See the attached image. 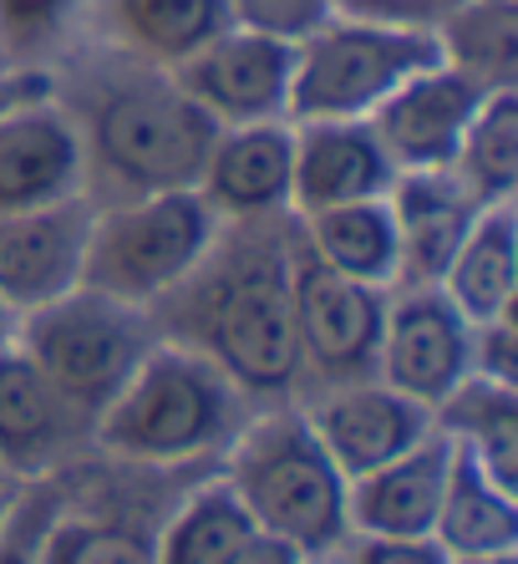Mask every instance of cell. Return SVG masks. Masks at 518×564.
<instances>
[{
  "label": "cell",
  "mask_w": 518,
  "mask_h": 564,
  "mask_svg": "<svg viewBox=\"0 0 518 564\" xmlns=\"http://www.w3.org/2000/svg\"><path fill=\"white\" fill-rule=\"evenodd\" d=\"M87 143L62 102L46 93L0 97V214L46 209L82 194Z\"/></svg>",
  "instance_id": "cell-11"
},
{
  "label": "cell",
  "mask_w": 518,
  "mask_h": 564,
  "mask_svg": "<svg viewBox=\"0 0 518 564\" xmlns=\"http://www.w3.org/2000/svg\"><path fill=\"white\" fill-rule=\"evenodd\" d=\"M391 224H397V285H442L457 245L478 219V198L453 178V169L397 173L387 194Z\"/></svg>",
  "instance_id": "cell-19"
},
{
  "label": "cell",
  "mask_w": 518,
  "mask_h": 564,
  "mask_svg": "<svg viewBox=\"0 0 518 564\" xmlns=\"http://www.w3.org/2000/svg\"><path fill=\"white\" fill-rule=\"evenodd\" d=\"M15 346L62 387L72 402L91 417L117 397V387L132 377V367L158 346L153 315L138 305H122L112 295L77 285L62 301L26 311L15 321Z\"/></svg>",
  "instance_id": "cell-7"
},
{
  "label": "cell",
  "mask_w": 518,
  "mask_h": 564,
  "mask_svg": "<svg viewBox=\"0 0 518 564\" xmlns=\"http://www.w3.org/2000/svg\"><path fill=\"white\" fill-rule=\"evenodd\" d=\"M442 295L467 315V326L498 321L518 305V214L514 204H488L478 209L467 239L457 245Z\"/></svg>",
  "instance_id": "cell-21"
},
{
  "label": "cell",
  "mask_w": 518,
  "mask_h": 564,
  "mask_svg": "<svg viewBox=\"0 0 518 564\" xmlns=\"http://www.w3.org/2000/svg\"><path fill=\"white\" fill-rule=\"evenodd\" d=\"M483 97H488V87L463 77L457 66L438 62L428 72H412L366 122H371L376 143H381V153L391 158L397 173L453 169L463 132L473 122V112L483 107Z\"/></svg>",
  "instance_id": "cell-13"
},
{
  "label": "cell",
  "mask_w": 518,
  "mask_h": 564,
  "mask_svg": "<svg viewBox=\"0 0 518 564\" xmlns=\"http://www.w3.org/2000/svg\"><path fill=\"white\" fill-rule=\"evenodd\" d=\"M56 524L62 519H56V499L46 478H41V488H15L6 524H0V564H41Z\"/></svg>",
  "instance_id": "cell-29"
},
{
  "label": "cell",
  "mask_w": 518,
  "mask_h": 564,
  "mask_svg": "<svg viewBox=\"0 0 518 564\" xmlns=\"http://www.w3.org/2000/svg\"><path fill=\"white\" fill-rule=\"evenodd\" d=\"M219 224L224 219L208 209L198 188L107 204L91 214L82 285L122 305H138V311H153L169 290H179L198 270Z\"/></svg>",
  "instance_id": "cell-5"
},
{
  "label": "cell",
  "mask_w": 518,
  "mask_h": 564,
  "mask_svg": "<svg viewBox=\"0 0 518 564\" xmlns=\"http://www.w3.org/2000/svg\"><path fill=\"white\" fill-rule=\"evenodd\" d=\"M41 564H46V560H41Z\"/></svg>",
  "instance_id": "cell-40"
},
{
  "label": "cell",
  "mask_w": 518,
  "mask_h": 564,
  "mask_svg": "<svg viewBox=\"0 0 518 564\" xmlns=\"http://www.w3.org/2000/svg\"><path fill=\"white\" fill-rule=\"evenodd\" d=\"M457 447L432 427L402 458L381 463L366 478H350L346 488V524L350 534L371 539H428L438 524L442 494L453 478Z\"/></svg>",
  "instance_id": "cell-17"
},
{
  "label": "cell",
  "mask_w": 518,
  "mask_h": 564,
  "mask_svg": "<svg viewBox=\"0 0 518 564\" xmlns=\"http://www.w3.org/2000/svg\"><path fill=\"white\" fill-rule=\"evenodd\" d=\"M331 15H336V0H229L234 26L274 36V41H285V46H300Z\"/></svg>",
  "instance_id": "cell-31"
},
{
  "label": "cell",
  "mask_w": 518,
  "mask_h": 564,
  "mask_svg": "<svg viewBox=\"0 0 518 564\" xmlns=\"http://www.w3.org/2000/svg\"><path fill=\"white\" fill-rule=\"evenodd\" d=\"M453 178L478 198L483 209L488 204H514L518 188V93L514 87H498V93L483 97V107L473 112L463 132V148L453 158Z\"/></svg>",
  "instance_id": "cell-26"
},
{
  "label": "cell",
  "mask_w": 518,
  "mask_h": 564,
  "mask_svg": "<svg viewBox=\"0 0 518 564\" xmlns=\"http://www.w3.org/2000/svg\"><path fill=\"white\" fill-rule=\"evenodd\" d=\"M305 417H311L321 447L331 453V463L346 473V484L376 473L381 463L402 458L407 447H417L432 433V412L412 397L391 392L387 381L376 377L325 387L305 408Z\"/></svg>",
  "instance_id": "cell-15"
},
{
  "label": "cell",
  "mask_w": 518,
  "mask_h": 564,
  "mask_svg": "<svg viewBox=\"0 0 518 564\" xmlns=\"http://www.w3.org/2000/svg\"><path fill=\"white\" fill-rule=\"evenodd\" d=\"M234 499L245 503L255 529L295 544L305 560L336 554L350 534L346 524V473L321 447L305 408H274L239 422L229 437Z\"/></svg>",
  "instance_id": "cell-3"
},
{
  "label": "cell",
  "mask_w": 518,
  "mask_h": 564,
  "mask_svg": "<svg viewBox=\"0 0 518 564\" xmlns=\"http://www.w3.org/2000/svg\"><path fill=\"white\" fill-rule=\"evenodd\" d=\"M290 178H295V128L280 122H245L219 128L198 194L224 224L274 219L290 214Z\"/></svg>",
  "instance_id": "cell-16"
},
{
  "label": "cell",
  "mask_w": 518,
  "mask_h": 564,
  "mask_svg": "<svg viewBox=\"0 0 518 564\" xmlns=\"http://www.w3.org/2000/svg\"><path fill=\"white\" fill-rule=\"evenodd\" d=\"M239 408L245 392L208 356L158 336V346L97 412L91 447L143 468L194 463L214 447H229V437L239 433Z\"/></svg>",
  "instance_id": "cell-2"
},
{
  "label": "cell",
  "mask_w": 518,
  "mask_h": 564,
  "mask_svg": "<svg viewBox=\"0 0 518 564\" xmlns=\"http://www.w3.org/2000/svg\"><path fill=\"white\" fill-rule=\"evenodd\" d=\"M249 534H255V519L219 478V484L198 488L163 524V534L153 539V564H229Z\"/></svg>",
  "instance_id": "cell-27"
},
{
  "label": "cell",
  "mask_w": 518,
  "mask_h": 564,
  "mask_svg": "<svg viewBox=\"0 0 518 564\" xmlns=\"http://www.w3.org/2000/svg\"><path fill=\"white\" fill-rule=\"evenodd\" d=\"M442 62L432 26H387L361 15H331L295 46L290 66V122H361L412 72Z\"/></svg>",
  "instance_id": "cell-6"
},
{
  "label": "cell",
  "mask_w": 518,
  "mask_h": 564,
  "mask_svg": "<svg viewBox=\"0 0 518 564\" xmlns=\"http://www.w3.org/2000/svg\"><path fill=\"white\" fill-rule=\"evenodd\" d=\"M82 0H0V52L36 56L62 41Z\"/></svg>",
  "instance_id": "cell-30"
},
{
  "label": "cell",
  "mask_w": 518,
  "mask_h": 564,
  "mask_svg": "<svg viewBox=\"0 0 518 564\" xmlns=\"http://www.w3.org/2000/svg\"><path fill=\"white\" fill-rule=\"evenodd\" d=\"M46 564H153V539L128 524H66L46 539Z\"/></svg>",
  "instance_id": "cell-28"
},
{
  "label": "cell",
  "mask_w": 518,
  "mask_h": 564,
  "mask_svg": "<svg viewBox=\"0 0 518 564\" xmlns=\"http://www.w3.org/2000/svg\"><path fill=\"white\" fill-rule=\"evenodd\" d=\"M300 235V229H295ZM391 290L356 285V280L325 270L295 239V270H290V305H295L300 371H315L325 387L376 377V346L387 321Z\"/></svg>",
  "instance_id": "cell-8"
},
{
  "label": "cell",
  "mask_w": 518,
  "mask_h": 564,
  "mask_svg": "<svg viewBox=\"0 0 518 564\" xmlns=\"http://www.w3.org/2000/svg\"><path fill=\"white\" fill-rule=\"evenodd\" d=\"M229 564H311V560H305L295 544H285V539H274V534H265V529H255V534L234 550Z\"/></svg>",
  "instance_id": "cell-35"
},
{
  "label": "cell",
  "mask_w": 518,
  "mask_h": 564,
  "mask_svg": "<svg viewBox=\"0 0 518 564\" xmlns=\"http://www.w3.org/2000/svg\"><path fill=\"white\" fill-rule=\"evenodd\" d=\"M457 0H336V15L387 21V26H438Z\"/></svg>",
  "instance_id": "cell-34"
},
{
  "label": "cell",
  "mask_w": 518,
  "mask_h": 564,
  "mask_svg": "<svg viewBox=\"0 0 518 564\" xmlns=\"http://www.w3.org/2000/svg\"><path fill=\"white\" fill-rule=\"evenodd\" d=\"M432 539L442 544L447 560L518 550V499L504 494V488H493L457 453L453 478H447V494H442V509H438V524H432Z\"/></svg>",
  "instance_id": "cell-24"
},
{
  "label": "cell",
  "mask_w": 518,
  "mask_h": 564,
  "mask_svg": "<svg viewBox=\"0 0 518 564\" xmlns=\"http://www.w3.org/2000/svg\"><path fill=\"white\" fill-rule=\"evenodd\" d=\"M97 6L107 36L163 72L229 26V0H97Z\"/></svg>",
  "instance_id": "cell-23"
},
{
  "label": "cell",
  "mask_w": 518,
  "mask_h": 564,
  "mask_svg": "<svg viewBox=\"0 0 518 564\" xmlns=\"http://www.w3.org/2000/svg\"><path fill=\"white\" fill-rule=\"evenodd\" d=\"M300 245L325 270L356 280V285L397 290V224H391L387 198H366V204H341L295 219Z\"/></svg>",
  "instance_id": "cell-22"
},
{
  "label": "cell",
  "mask_w": 518,
  "mask_h": 564,
  "mask_svg": "<svg viewBox=\"0 0 518 564\" xmlns=\"http://www.w3.org/2000/svg\"><path fill=\"white\" fill-rule=\"evenodd\" d=\"M295 239V214L219 224L194 275L148 311L158 336L208 356L245 397H285L300 381Z\"/></svg>",
  "instance_id": "cell-1"
},
{
  "label": "cell",
  "mask_w": 518,
  "mask_h": 564,
  "mask_svg": "<svg viewBox=\"0 0 518 564\" xmlns=\"http://www.w3.org/2000/svg\"><path fill=\"white\" fill-rule=\"evenodd\" d=\"M432 31H438L442 62L457 66L463 77H473L488 93L514 87V66H518V6L514 0H457Z\"/></svg>",
  "instance_id": "cell-25"
},
{
  "label": "cell",
  "mask_w": 518,
  "mask_h": 564,
  "mask_svg": "<svg viewBox=\"0 0 518 564\" xmlns=\"http://www.w3.org/2000/svg\"><path fill=\"white\" fill-rule=\"evenodd\" d=\"M473 371V326L442 285H412L387 295L381 346H376V381L438 408L457 381Z\"/></svg>",
  "instance_id": "cell-10"
},
{
  "label": "cell",
  "mask_w": 518,
  "mask_h": 564,
  "mask_svg": "<svg viewBox=\"0 0 518 564\" xmlns=\"http://www.w3.org/2000/svg\"><path fill=\"white\" fill-rule=\"evenodd\" d=\"M290 66H295V46L229 21V26H224L219 36H208L198 52L173 62L169 77H173V87H179L183 97H194L219 128H245V122L285 118Z\"/></svg>",
  "instance_id": "cell-9"
},
{
  "label": "cell",
  "mask_w": 518,
  "mask_h": 564,
  "mask_svg": "<svg viewBox=\"0 0 518 564\" xmlns=\"http://www.w3.org/2000/svg\"><path fill=\"white\" fill-rule=\"evenodd\" d=\"M77 128L87 143V169L97 163L117 188H128V198L198 188L219 138V122L158 66L107 87Z\"/></svg>",
  "instance_id": "cell-4"
},
{
  "label": "cell",
  "mask_w": 518,
  "mask_h": 564,
  "mask_svg": "<svg viewBox=\"0 0 518 564\" xmlns=\"http://www.w3.org/2000/svg\"><path fill=\"white\" fill-rule=\"evenodd\" d=\"M91 447V417L31 361L21 346L0 351V473L41 484Z\"/></svg>",
  "instance_id": "cell-12"
},
{
  "label": "cell",
  "mask_w": 518,
  "mask_h": 564,
  "mask_svg": "<svg viewBox=\"0 0 518 564\" xmlns=\"http://www.w3.org/2000/svg\"><path fill=\"white\" fill-rule=\"evenodd\" d=\"M295 128V178H290V214L341 209L387 198L397 184L391 158L381 153L371 122H290Z\"/></svg>",
  "instance_id": "cell-18"
},
{
  "label": "cell",
  "mask_w": 518,
  "mask_h": 564,
  "mask_svg": "<svg viewBox=\"0 0 518 564\" xmlns=\"http://www.w3.org/2000/svg\"><path fill=\"white\" fill-rule=\"evenodd\" d=\"M336 564H447L438 539H371V534H346L336 544Z\"/></svg>",
  "instance_id": "cell-33"
},
{
  "label": "cell",
  "mask_w": 518,
  "mask_h": 564,
  "mask_svg": "<svg viewBox=\"0 0 518 564\" xmlns=\"http://www.w3.org/2000/svg\"><path fill=\"white\" fill-rule=\"evenodd\" d=\"M11 494H15V488H6V494H0V524H6V509H11Z\"/></svg>",
  "instance_id": "cell-38"
},
{
  "label": "cell",
  "mask_w": 518,
  "mask_h": 564,
  "mask_svg": "<svg viewBox=\"0 0 518 564\" xmlns=\"http://www.w3.org/2000/svg\"><path fill=\"white\" fill-rule=\"evenodd\" d=\"M6 488H15V484H11V478H6V473H0V494H6Z\"/></svg>",
  "instance_id": "cell-39"
},
{
  "label": "cell",
  "mask_w": 518,
  "mask_h": 564,
  "mask_svg": "<svg viewBox=\"0 0 518 564\" xmlns=\"http://www.w3.org/2000/svg\"><path fill=\"white\" fill-rule=\"evenodd\" d=\"M91 214L97 204L87 194H72L46 209L0 214V301L15 315L41 311L82 285Z\"/></svg>",
  "instance_id": "cell-14"
},
{
  "label": "cell",
  "mask_w": 518,
  "mask_h": 564,
  "mask_svg": "<svg viewBox=\"0 0 518 564\" xmlns=\"http://www.w3.org/2000/svg\"><path fill=\"white\" fill-rule=\"evenodd\" d=\"M15 321H21V315L0 301V351H6V346H15Z\"/></svg>",
  "instance_id": "cell-36"
},
{
  "label": "cell",
  "mask_w": 518,
  "mask_h": 564,
  "mask_svg": "<svg viewBox=\"0 0 518 564\" xmlns=\"http://www.w3.org/2000/svg\"><path fill=\"white\" fill-rule=\"evenodd\" d=\"M432 427L463 453L493 488L518 499V387L467 371L432 408Z\"/></svg>",
  "instance_id": "cell-20"
},
{
  "label": "cell",
  "mask_w": 518,
  "mask_h": 564,
  "mask_svg": "<svg viewBox=\"0 0 518 564\" xmlns=\"http://www.w3.org/2000/svg\"><path fill=\"white\" fill-rule=\"evenodd\" d=\"M473 377L518 387V315L514 311L473 326Z\"/></svg>",
  "instance_id": "cell-32"
},
{
  "label": "cell",
  "mask_w": 518,
  "mask_h": 564,
  "mask_svg": "<svg viewBox=\"0 0 518 564\" xmlns=\"http://www.w3.org/2000/svg\"><path fill=\"white\" fill-rule=\"evenodd\" d=\"M447 564H518V550H504V554H467V560H447Z\"/></svg>",
  "instance_id": "cell-37"
}]
</instances>
